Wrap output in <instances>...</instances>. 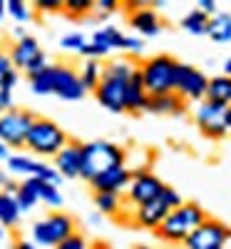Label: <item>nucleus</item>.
<instances>
[{"instance_id": "34", "label": "nucleus", "mask_w": 231, "mask_h": 249, "mask_svg": "<svg viewBox=\"0 0 231 249\" xmlns=\"http://www.w3.org/2000/svg\"><path fill=\"white\" fill-rule=\"evenodd\" d=\"M62 3L65 0H35L33 8L37 13H62Z\"/></svg>"}, {"instance_id": "49", "label": "nucleus", "mask_w": 231, "mask_h": 249, "mask_svg": "<svg viewBox=\"0 0 231 249\" xmlns=\"http://www.w3.org/2000/svg\"><path fill=\"white\" fill-rule=\"evenodd\" d=\"M3 18H5V3L0 0V23H3Z\"/></svg>"}, {"instance_id": "12", "label": "nucleus", "mask_w": 231, "mask_h": 249, "mask_svg": "<svg viewBox=\"0 0 231 249\" xmlns=\"http://www.w3.org/2000/svg\"><path fill=\"white\" fill-rule=\"evenodd\" d=\"M194 122L209 140H224L229 135V130H226V107L214 105V102H209V100H201L197 105Z\"/></svg>"}, {"instance_id": "46", "label": "nucleus", "mask_w": 231, "mask_h": 249, "mask_svg": "<svg viewBox=\"0 0 231 249\" xmlns=\"http://www.w3.org/2000/svg\"><path fill=\"white\" fill-rule=\"evenodd\" d=\"M224 75L231 77V57H226V62H224Z\"/></svg>"}, {"instance_id": "3", "label": "nucleus", "mask_w": 231, "mask_h": 249, "mask_svg": "<svg viewBox=\"0 0 231 249\" xmlns=\"http://www.w3.org/2000/svg\"><path fill=\"white\" fill-rule=\"evenodd\" d=\"M127 152L124 147L107 140H92V142H82V164H80V177L92 182L97 175H102L104 170L124 164Z\"/></svg>"}, {"instance_id": "36", "label": "nucleus", "mask_w": 231, "mask_h": 249, "mask_svg": "<svg viewBox=\"0 0 231 249\" xmlns=\"http://www.w3.org/2000/svg\"><path fill=\"white\" fill-rule=\"evenodd\" d=\"M117 8H119L117 0H95V10L92 13H99L104 18V15H112Z\"/></svg>"}, {"instance_id": "20", "label": "nucleus", "mask_w": 231, "mask_h": 249, "mask_svg": "<svg viewBox=\"0 0 231 249\" xmlns=\"http://www.w3.org/2000/svg\"><path fill=\"white\" fill-rule=\"evenodd\" d=\"M144 112L179 117V115H184V112H186V102H184L179 95H174V92H169V95H154V97L147 100Z\"/></svg>"}, {"instance_id": "47", "label": "nucleus", "mask_w": 231, "mask_h": 249, "mask_svg": "<svg viewBox=\"0 0 231 249\" xmlns=\"http://www.w3.org/2000/svg\"><path fill=\"white\" fill-rule=\"evenodd\" d=\"M226 130H229V135H231V105L226 107Z\"/></svg>"}, {"instance_id": "25", "label": "nucleus", "mask_w": 231, "mask_h": 249, "mask_svg": "<svg viewBox=\"0 0 231 249\" xmlns=\"http://www.w3.org/2000/svg\"><path fill=\"white\" fill-rule=\"evenodd\" d=\"M102 62L99 60H85L82 62V68L77 70V77L82 82V88H85V92H95V88L99 85L102 80Z\"/></svg>"}, {"instance_id": "48", "label": "nucleus", "mask_w": 231, "mask_h": 249, "mask_svg": "<svg viewBox=\"0 0 231 249\" xmlns=\"http://www.w3.org/2000/svg\"><path fill=\"white\" fill-rule=\"evenodd\" d=\"M5 182H8V177H5V172L0 170V192H3V187H5Z\"/></svg>"}, {"instance_id": "50", "label": "nucleus", "mask_w": 231, "mask_h": 249, "mask_svg": "<svg viewBox=\"0 0 231 249\" xmlns=\"http://www.w3.org/2000/svg\"><path fill=\"white\" fill-rule=\"evenodd\" d=\"M134 249H152V247H147V244H137Z\"/></svg>"}, {"instance_id": "31", "label": "nucleus", "mask_w": 231, "mask_h": 249, "mask_svg": "<svg viewBox=\"0 0 231 249\" xmlns=\"http://www.w3.org/2000/svg\"><path fill=\"white\" fill-rule=\"evenodd\" d=\"M5 13L15 20V23H28V20L33 18V10H30V5L25 3V0H8Z\"/></svg>"}, {"instance_id": "7", "label": "nucleus", "mask_w": 231, "mask_h": 249, "mask_svg": "<svg viewBox=\"0 0 231 249\" xmlns=\"http://www.w3.org/2000/svg\"><path fill=\"white\" fill-rule=\"evenodd\" d=\"M182 202H184L182 195L174 190V187L166 184L157 199L134 207V224L144 227V230H154V232H157V227L164 222V217L169 214L172 210H177Z\"/></svg>"}, {"instance_id": "38", "label": "nucleus", "mask_w": 231, "mask_h": 249, "mask_svg": "<svg viewBox=\"0 0 231 249\" xmlns=\"http://www.w3.org/2000/svg\"><path fill=\"white\" fill-rule=\"evenodd\" d=\"M17 80H20V72H17V70H10V72L3 77V82H0V90L13 92V90H15V85H17Z\"/></svg>"}, {"instance_id": "37", "label": "nucleus", "mask_w": 231, "mask_h": 249, "mask_svg": "<svg viewBox=\"0 0 231 249\" xmlns=\"http://www.w3.org/2000/svg\"><path fill=\"white\" fill-rule=\"evenodd\" d=\"M48 65H50V60H48V55L43 53V55H40V57H37V60L33 62V65H30V68L25 70V75H28V80H30V77H35V75H40V72H43V70H45Z\"/></svg>"}, {"instance_id": "45", "label": "nucleus", "mask_w": 231, "mask_h": 249, "mask_svg": "<svg viewBox=\"0 0 231 249\" xmlns=\"http://www.w3.org/2000/svg\"><path fill=\"white\" fill-rule=\"evenodd\" d=\"M25 35H28V33H25V28H23V25H17V28L13 30V37H15V40H23Z\"/></svg>"}, {"instance_id": "41", "label": "nucleus", "mask_w": 231, "mask_h": 249, "mask_svg": "<svg viewBox=\"0 0 231 249\" xmlns=\"http://www.w3.org/2000/svg\"><path fill=\"white\" fill-rule=\"evenodd\" d=\"M15 107V102H13V92H5V90H0V112H8Z\"/></svg>"}, {"instance_id": "14", "label": "nucleus", "mask_w": 231, "mask_h": 249, "mask_svg": "<svg viewBox=\"0 0 231 249\" xmlns=\"http://www.w3.org/2000/svg\"><path fill=\"white\" fill-rule=\"evenodd\" d=\"M206 85L209 77L194 68V65H179V75H177V85H174V95H179L184 102H201L206 97Z\"/></svg>"}, {"instance_id": "26", "label": "nucleus", "mask_w": 231, "mask_h": 249, "mask_svg": "<svg viewBox=\"0 0 231 249\" xmlns=\"http://www.w3.org/2000/svg\"><path fill=\"white\" fill-rule=\"evenodd\" d=\"M95 207L97 212L104 217H119L122 214V195H112V192H95Z\"/></svg>"}, {"instance_id": "30", "label": "nucleus", "mask_w": 231, "mask_h": 249, "mask_svg": "<svg viewBox=\"0 0 231 249\" xmlns=\"http://www.w3.org/2000/svg\"><path fill=\"white\" fill-rule=\"evenodd\" d=\"M95 10V0H65L62 3V13H67L70 18H85Z\"/></svg>"}, {"instance_id": "51", "label": "nucleus", "mask_w": 231, "mask_h": 249, "mask_svg": "<svg viewBox=\"0 0 231 249\" xmlns=\"http://www.w3.org/2000/svg\"><path fill=\"white\" fill-rule=\"evenodd\" d=\"M3 234H5V230H3V227H0V239H3Z\"/></svg>"}, {"instance_id": "21", "label": "nucleus", "mask_w": 231, "mask_h": 249, "mask_svg": "<svg viewBox=\"0 0 231 249\" xmlns=\"http://www.w3.org/2000/svg\"><path fill=\"white\" fill-rule=\"evenodd\" d=\"M209 102H214V105H221V107H229L231 105V77L226 75H216L209 80L206 85V97Z\"/></svg>"}, {"instance_id": "15", "label": "nucleus", "mask_w": 231, "mask_h": 249, "mask_svg": "<svg viewBox=\"0 0 231 249\" xmlns=\"http://www.w3.org/2000/svg\"><path fill=\"white\" fill-rule=\"evenodd\" d=\"M132 179V172L127 164H117V167H110L104 170L102 175H97L90 187L92 192H112V195H122L124 190H127V184Z\"/></svg>"}, {"instance_id": "33", "label": "nucleus", "mask_w": 231, "mask_h": 249, "mask_svg": "<svg viewBox=\"0 0 231 249\" xmlns=\"http://www.w3.org/2000/svg\"><path fill=\"white\" fill-rule=\"evenodd\" d=\"M52 249H90V242L85 239V234L75 232V234H70L65 242H60V244L52 247Z\"/></svg>"}, {"instance_id": "52", "label": "nucleus", "mask_w": 231, "mask_h": 249, "mask_svg": "<svg viewBox=\"0 0 231 249\" xmlns=\"http://www.w3.org/2000/svg\"><path fill=\"white\" fill-rule=\"evenodd\" d=\"M95 249H107V247H104V244H97V247H95Z\"/></svg>"}, {"instance_id": "1", "label": "nucleus", "mask_w": 231, "mask_h": 249, "mask_svg": "<svg viewBox=\"0 0 231 249\" xmlns=\"http://www.w3.org/2000/svg\"><path fill=\"white\" fill-rule=\"evenodd\" d=\"M134 62L127 57L112 60L102 68V80L95 88V97L97 102L110 110V112H124V85H127L130 75L134 72Z\"/></svg>"}, {"instance_id": "29", "label": "nucleus", "mask_w": 231, "mask_h": 249, "mask_svg": "<svg viewBox=\"0 0 231 249\" xmlns=\"http://www.w3.org/2000/svg\"><path fill=\"white\" fill-rule=\"evenodd\" d=\"M206 25H209V15H204L197 8H192L182 20V28L192 35H206Z\"/></svg>"}, {"instance_id": "13", "label": "nucleus", "mask_w": 231, "mask_h": 249, "mask_svg": "<svg viewBox=\"0 0 231 249\" xmlns=\"http://www.w3.org/2000/svg\"><path fill=\"white\" fill-rule=\"evenodd\" d=\"M8 164V170L13 175H23L25 179L28 177H35V179H43V182H50L55 187H60L62 177L55 172L52 164L43 162V160H35L30 155H10V160L5 162Z\"/></svg>"}, {"instance_id": "19", "label": "nucleus", "mask_w": 231, "mask_h": 249, "mask_svg": "<svg viewBox=\"0 0 231 249\" xmlns=\"http://www.w3.org/2000/svg\"><path fill=\"white\" fill-rule=\"evenodd\" d=\"M130 25L142 35V37H154L159 35L162 30V20H159V13L149 5H144V8H137L130 13Z\"/></svg>"}, {"instance_id": "11", "label": "nucleus", "mask_w": 231, "mask_h": 249, "mask_svg": "<svg viewBox=\"0 0 231 249\" xmlns=\"http://www.w3.org/2000/svg\"><path fill=\"white\" fill-rule=\"evenodd\" d=\"M50 80H52V90L50 95H57L67 102H77L87 92L82 88V82L77 77V70L65 62H50Z\"/></svg>"}, {"instance_id": "23", "label": "nucleus", "mask_w": 231, "mask_h": 249, "mask_svg": "<svg viewBox=\"0 0 231 249\" xmlns=\"http://www.w3.org/2000/svg\"><path fill=\"white\" fill-rule=\"evenodd\" d=\"M20 217H23V212H20V207L15 202L13 195L8 192H0V227H8V230H13V227L20 224Z\"/></svg>"}, {"instance_id": "6", "label": "nucleus", "mask_w": 231, "mask_h": 249, "mask_svg": "<svg viewBox=\"0 0 231 249\" xmlns=\"http://www.w3.org/2000/svg\"><path fill=\"white\" fill-rule=\"evenodd\" d=\"M75 219L67 214V212H60V210H52L50 214H45L43 219H37L33 224V244L35 247H57L60 242H65L70 234H75Z\"/></svg>"}, {"instance_id": "43", "label": "nucleus", "mask_w": 231, "mask_h": 249, "mask_svg": "<svg viewBox=\"0 0 231 249\" xmlns=\"http://www.w3.org/2000/svg\"><path fill=\"white\" fill-rule=\"evenodd\" d=\"M10 147H8V144H3V142H0V162H8L10 160Z\"/></svg>"}, {"instance_id": "8", "label": "nucleus", "mask_w": 231, "mask_h": 249, "mask_svg": "<svg viewBox=\"0 0 231 249\" xmlns=\"http://www.w3.org/2000/svg\"><path fill=\"white\" fill-rule=\"evenodd\" d=\"M35 115L23 107H13L8 112H0V142L8 147H25V137L30 132Z\"/></svg>"}, {"instance_id": "28", "label": "nucleus", "mask_w": 231, "mask_h": 249, "mask_svg": "<svg viewBox=\"0 0 231 249\" xmlns=\"http://www.w3.org/2000/svg\"><path fill=\"white\" fill-rule=\"evenodd\" d=\"M35 190H37V199L45 202L48 207H52V210H57V207L62 204L60 187H55V184H50V182H43V179H35Z\"/></svg>"}, {"instance_id": "39", "label": "nucleus", "mask_w": 231, "mask_h": 249, "mask_svg": "<svg viewBox=\"0 0 231 249\" xmlns=\"http://www.w3.org/2000/svg\"><path fill=\"white\" fill-rule=\"evenodd\" d=\"M13 70V62H10V55L5 48H0V82H3V77Z\"/></svg>"}, {"instance_id": "24", "label": "nucleus", "mask_w": 231, "mask_h": 249, "mask_svg": "<svg viewBox=\"0 0 231 249\" xmlns=\"http://www.w3.org/2000/svg\"><path fill=\"white\" fill-rule=\"evenodd\" d=\"M15 202L20 207V212H30L33 207H37V190H35V177H28L23 182H17V190H15Z\"/></svg>"}, {"instance_id": "27", "label": "nucleus", "mask_w": 231, "mask_h": 249, "mask_svg": "<svg viewBox=\"0 0 231 249\" xmlns=\"http://www.w3.org/2000/svg\"><path fill=\"white\" fill-rule=\"evenodd\" d=\"M92 40H95V43H99L107 53H112V50H122L124 33H122L119 28H115V25H104V28H99V30L92 35Z\"/></svg>"}, {"instance_id": "22", "label": "nucleus", "mask_w": 231, "mask_h": 249, "mask_svg": "<svg viewBox=\"0 0 231 249\" xmlns=\"http://www.w3.org/2000/svg\"><path fill=\"white\" fill-rule=\"evenodd\" d=\"M206 35L219 45L231 43V13H216L214 18H209Z\"/></svg>"}, {"instance_id": "4", "label": "nucleus", "mask_w": 231, "mask_h": 249, "mask_svg": "<svg viewBox=\"0 0 231 249\" xmlns=\"http://www.w3.org/2000/svg\"><path fill=\"white\" fill-rule=\"evenodd\" d=\"M206 217H209V214L204 212L201 204H197V202H182L177 210H172L169 214L164 217V222L157 227V234H159L164 242L182 244Z\"/></svg>"}, {"instance_id": "16", "label": "nucleus", "mask_w": 231, "mask_h": 249, "mask_svg": "<svg viewBox=\"0 0 231 249\" xmlns=\"http://www.w3.org/2000/svg\"><path fill=\"white\" fill-rule=\"evenodd\" d=\"M43 53L45 50L40 48V43L33 35H25L23 40H15V43L10 45V50H8L10 62H13V70H17V72H25Z\"/></svg>"}, {"instance_id": "18", "label": "nucleus", "mask_w": 231, "mask_h": 249, "mask_svg": "<svg viewBox=\"0 0 231 249\" xmlns=\"http://www.w3.org/2000/svg\"><path fill=\"white\" fill-rule=\"evenodd\" d=\"M147 100H149V95H147V90L142 85L139 68H134V72L127 80V85H124V112H144Z\"/></svg>"}, {"instance_id": "17", "label": "nucleus", "mask_w": 231, "mask_h": 249, "mask_svg": "<svg viewBox=\"0 0 231 249\" xmlns=\"http://www.w3.org/2000/svg\"><path fill=\"white\" fill-rule=\"evenodd\" d=\"M80 164H82V142H67L55 157H52V167L60 177H80Z\"/></svg>"}, {"instance_id": "10", "label": "nucleus", "mask_w": 231, "mask_h": 249, "mask_svg": "<svg viewBox=\"0 0 231 249\" xmlns=\"http://www.w3.org/2000/svg\"><path fill=\"white\" fill-rule=\"evenodd\" d=\"M130 172H132V179L127 184V199L134 207L157 199L162 195V190L166 187L149 167H147V164H144V167H137V170H130Z\"/></svg>"}, {"instance_id": "2", "label": "nucleus", "mask_w": 231, "mask_h": 249, "mask_svg": "<svg viewBox=\"0 0 231 249\" xmlns=\"http://www.w3.org/2000/svg\"><path fill=\"white\" fill-rule=\"evenodd\" d=\"M179 65H182V62L177 57H172V55H152V57H147L142 65H137L147 95L154 97V95H169V92H174Z\"/></svg>"}, {"instance_id": "40", "label": "nucleus", "mask_w": 231, "mask_h": 249, "mask_svg": "<svg viewBox=\"0 0 231 249\" xmlns=\"http://www.w3.org/2000/svg\"><path fill=\"white\" fill-rule=\"evenodd\" d=\"M197 10H201L204 15H209V18H214L219 10H216V0H199L197 3Z\"/></svg>"}, {"instance_id": "44", "label": "nucleus", "mask_w": 231, "mask_h": 249, "mask_svg": "<svg viewBox=\"0 0 231 249\" xmlns=\"http://www.w3.org/2000/svg\"><path fill=\"white\" fill-rule=\"evenodd\" d=\"M15 190H17V182L8 179V182H5V187H3V192H8V195H15Z\"/></svg>"}, {"instance_id": "5", "label": "nucleus", "mask_w": 231, "mask_h": 249, "mask_svg": "<svg viewBox=\"0 0 231 249\" xmlns=\"http://www.w3.org/2000/svg\"><path fill=\"white\" fill-rule=\"evenodd\" d=\"M67 142H70L67 132L62 130L55 120L35 117L33 124H30V132L25 137V147L37 157H55Z\"/></svg>"}, {"instance_id": "9", "label": "nucleus", "mask_w": 231, "mask_h": 249, "mask_svg": "<svg viewBox=\"0 0 231 249\" xmlns=\"http://www.w3.org/2000/svg\"><path fill=\"white\" fill-rule=\"evenodd\" d=\"M229 239H231L229 227L219 219L206 217L182 244H184V249H226Z\"/></svg>"}, {"instance_id": "35", "label": "nucleus", "mask_w": 231, "mask_h": 249, "mask_svg": "<svg viewBox=\"0 0 231 249\" xmlns=\"http://www.w3.org/2000/svg\"><path fill=\"white\" fill-rule=\"evenodd\" d=\"M122 50H127V53H132V55H139V53L144 50V43H142V37H134V35H124Z\"/></svg>"}, {"instance_id": "42", "label": "nucleus", "mask_w": 231, "mask_h": 249, "mask_svg": "<svg viewBox=\"0 0 231 249\" xmlns=\"http://www.w3.org/2000/svg\"><path fill=\"white\" fill-rule=\"evenodd\" d=\"M13 249H40V247H35L30 239H17V242L13 244Z\"/></svg>"}, {"instance_id": "32", "label": "nucleus", "mask_w": 231, "mask_h": 249, "mask_svg": "<svg viewBox=\"0 0 231 249\" xmlns=\"http://www.w3.org/2000/svg\"><path fill=\"white\" fill-rule=\"evenodd\" d=\"M85 43H87V37L82 35V33H67V35H62L60 48L65 50V53H80Z\"/></svg>"}]
</instances>
